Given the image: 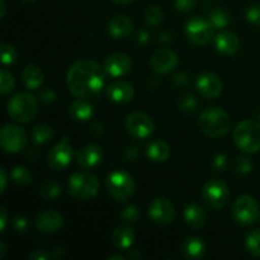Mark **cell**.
Here are the masks:
<instances>
[{"mask_svg": "<svg viewBox=\"0 0 260 260\" xmlns=\"http://www.w3.org/2000/svg\"><path fill=\"white\" fill-rule=\"evenodd\" d=\"M173 83H174V85L179 86V88L187 86L188 84H189V76L185 73H178L177 75H174V78H173Z\"/></svg>", "mask_w": 260, "mask_h": 260, "instance_id": "60d3db41", "label": "cell"}, {"mask_svg": "<svg viewBox=\"0 0 260 260\" xmlns=\"http://www.w3.org/2000/svg\"><path fill=\"white\" fill-rule=\"evenodd\" d=\"M210 22L217 29L226 28L229 25V23H230V15H229V13L226 10L217 8V9H213L210 13Z\"/></svg>", "mask_w": 260, "mask_h": 260, "instance_id": "d6a6232c", "label": "cell"}, {"mask_svg": "<svg viewBox=\"0 0 260 260\" xmlns=\"http://www.w3.org/2000/svg\"><path fill=\"white\" fill-rule=\"evenodd\" d=\"M114 3H117V4H129V3L135 2V0H113Z\"/></svg>", "mask_w": 260, "mask_h": 260, "instance_id": "f907efd6", "label": "cell"}, {"mask_svg": "<svg viewBox=\"0 0 260 260\" xmlns=\"http://www.w3.org/2000/svg\"><path fill=\"white\" fill-rule=\"evenodd\" d=\"M50 258V254L46 250H36L29 255L30 260H47Z\"/></svg>", "mask_w": 260, "mask_h": 260, "instance_id": "ee69618b", "label": "cell"}, {"mask_svg": "<svg viewBox=\"0 0 260 260\" xmlns=\"http://www.w3.org/2000/svg\"><path fill=\"white\" fill-rule=\"evenodd\" d=\"M253 168V162L249 157L246 156H240L238 160H236V169H238L239 173L241 174H246L249 173Z\"/></svg>", "mask_w": 260, "mask_h": 260, "instance_id": "f35d334b", "label": "cell"}, {"mask_svg": "<svg viewBox=\"0 0 260 260\" xmlns=\"http://www.w3.org/2000/svg\"><path fill=\"white\" fill-rule=\"evenodd\" d=\"M22 80L28 89H37L43 83V73L35 63H28L22 71Z\"/></svg>", "mask_w": 260, "mask_h": 260, "instance_id": "cb8c5ba5", "label": "cell"}, {"mask_svg": "<svg viewBox=\"0 0 260 260\" xmlns=\"http://www.w3.org/2000/svg\"><path fill=\"white\" fill-rule=\"evenodd\" d=\"M196 4H197V0H174L175 9L183 13L192 10L196 7Z\"/></svg>", "mask_w": 260, "mask_h": 260, "instance_id": "ab89813d", "label": "cell"}, {"mask_svg": "<svg viewBox=\"0 0 260 260\" xmlns=\"http://www.w3.org/2000/svg\"><path fill=\"white\" fill-rule=\"evenodd\" d=\"M178 65V56L172 50H160L151 60V68L156 74L164 75L170 73Z\"/></svg>", "mask_w": 260, "mask_h": 260, "instance_id": "ac0fdd59", "label": "cell"}, {"mask_svg": "<svg viewBox=\"0 0 260 260\" xmlns=\"http://www.w3.org/2000/svg\"><path fill=\"white\" fill-rule=\"evenodd\" d=\"M240 46V41H239L238 36L234 35L231 32H223L220 33L217 37L215 38V47L218 52L223 53V55H235Z\"/></svg>", "mask_w": 260, "mask_h": 260, "instance_id": "44dd1931", "label": "cell"}, {"mask_svg": "<svg viewBox=\"0 0 260 260\" xmlns=\"http://www.w3.org/2000/svg\"><path fill=\"white\" fill-rule=\"evenodd\" d=\"M178 107L185 113H194L198 109V102L192 94H183L178 101Z\"/></svg>", "mask_w": 260, "mask_h": 260, "instance_id": "e575fe53", "label": "cell"}, {"mask_svg": "<svg viewBox=\"0 0 260 260\" xmlns=\"http://www.w3.org/2000/svg\"><path fill=\"white\" fill-rule=\"evenodd\" d=\"M94 113L93 106L85 98H79L70 104L69 108V114L75 121H88L91 118Z\"/></svg>", "mask_w": 260, "mask_h": 260, "instance_id": "603a6c76", "label": "cell"}, {"mask_svg": "<svg viewBox=\"0 0 260 260\" xmlns=\"http://www.w3.org/2000/svg\"><path fill=\"white\" fill-rule=\"evenodd\" d=\"M10 177H12L13 182L17 185H20V187L28 185L32 182V173H30L25 167H15L14 169L12 170Z\"/></svg>", "mask_w": 260, "mask_h": 260, "instance_id": "1f68e13d", "label": "cell"}, {"mask_svg": "<svg viewBox=\"0 0 260 260\" xmlns=\"http://www.w3.org/2000/svg\"><path fill=\"white\" fill-rule=\"evenodd\" d=\"M134 29V23L126 15H116L112 18L107 25V30L111 37L117 38H126L128 37Z\"/></svg>", "mask_w": 260, "mask_h": 260, "instance_id": "ffe728a7", "label": "cell"}, {"mask_svg": "<svg viewBox=\"0 0 260 260\" xmlns=\"http://www.w3.org/2000/svg\"><path fill=\"white\" fill-rule=\"evenodd\" d=\"M0 174H2V189H0V192H4L5 190V187H7V172H5L4 168H2V170H0Z\"/></svg>", "mask_w": 260, "mask_h": 260, "instance_id": "7dc6e473", "label": "cell"}, {"mask_svg": "<svg viewBox=\"0 0 260 260\" xmlns=\"http://www.w3.org/2000/svg\"><path fill=\"white\" fill-rule=\"evenodd\" d=\"M7 222H8L7 210H5L4 207H2V218H0V229H2V231L5 230V226H7Z\"/></svg>", "mask_w": 260, "mask_h": 260, "instance_id": "bcb514c9", "label": "cell"}, {"mask_svg": "<svg viewBox=\"0 0 260 260\" xmlns=\"http://www.w3.org/2000/svg\"><path fill=\"white\" fill-rule=\"evenodd\" d=\"M126 258H124L123 255H112L109 256V260H124Z\"/></svg>", "mask_w": 260, "mask_h": 260, "instance_id": "f5cc1de1", "label": "cell"}, {"mask_svg": "<svg viewBox=\"0 0 260 260\" xmlns=\"http://www.w3.org/2000/svg\"><path fill=\"white\" fill-rule=\"evenodd\" d=\"M73 156L74 151L70 145V141H69L68 137H63L50 151V155H48V165L51 167V169L56 170V172H60V170H63L65 168H68L70 165Z\"/></svg>", "mask_w": 260, "mask_h": 260, "instance_id": "7c38bea8", "label": "cell"}, {"mask_svg": "<svg viewBox=\"0 0 260 260\" xmlns=\"http://www.w3.org/2000/svg\"><path fill=\"white\" fill-rule=\"evenodd\" d=\"M206 220H207V215H206L205 210L200 205H197V203H192V205H189L185 208L184 221L193 230L202 229L205 226Z\"/></svg>", "mask_w": 260, "mask_h": 260, "instance_id": "7402d4cb", "label": "cell"}, {"mask_svg": "<svg viewBox=\"0 0 260 260\" xmlns=\"http://www.w3.org/2000/svg\"><path fill=\"white\" fill-rule=\"evenodd\" d=\"M106 187L111 197L118 202H127L129 198L134 197L136 189L134 178L123 170L111 173L106 179Z\"/></svg>", "mask_w": 260, "mask_h": 260, "instance_id": "5b68a950", "label": "cell"}, {"mask_svg": "<svg viewBox=\"0 0 260 260\" xmlns=\"http://www.w3.org/2000/svg\"><path fill=\"white\" fill-rule=\"evenodd\" d=\"M149 216L152 221L161 225L172 223L175 218V210L167 198L157 197L149 205Z\"/></svg>", "mask_w": 260, "mask_h": 260, "instance_id": "4fadbf2b", "label": "cell"}, {"mask_svg": "<svg viewBox=\"0 0 260 260\" xmlns=\"http://www.w3.org/2000/svg\"><path fill=\"white\" fill-rule=\"evenodd\" d=\"M55 98H56L55 91L50 90V89H48V90H45V91H42V93H41V101H42L43 103H46V104L52 103V102L55 101Z\"/></svg>", "mask_w": 260, "mask_h": 260, "instance_id": "7bdbcfd3", "label": "cell"}, {"mask_svg": "<svg viewBox=\"0 0 260 260\" xmlns=\"http://www.w3.org/2000/svg\"><path fill=\"white\" fill-rule=\"evenodd\" d=\"M102 159H103V150L99 145L95 144L85 145L76 152V161L81 168H85V169L98 167Z\"/></svg>", "mask_w": 260, "mask_h": 260, "instance_id": "e0dca14e", "label": "cell"}, {"mask_svg": "<svg viewBox=\"0 0 260 260\" xmlns=\"http://www.w3.org/2000/svg\"><path fill=\"white\" fill-rule=\"evenodd\" d=\"M132 68V61L128 55L122 52L112 53L111 56L106 58L104 61L103 69L107 73V75L112 76V78H119V76L126 75L129 73Z\"/></svg>", "mask_w": 260, "mask_h": 260, "instance_id": "9a60e30c", "label": "cell"}, {"mask_svg": "<svg viewBox=\"0 0 260 260\" xmlns=\"http://www.w3.org/2000/svg\"><path fill=\"white\" fill-rule=\"evenodd\" d=\"M246 249L255 258H260V230L251 231L245 241Z\"/></svg>", "mask_w": 260, "mask_h": 260, "instance_id": "836d02e7", "label": "cell"}, {"mask_svg": "<svg viewBox=\"0 0 260 260\" xmlns=\"http://www.w3.org/2000/svg\"><path fill=\"white\" fill-rule=\"evenodd\" d=\"M213 165H215L217 169H222V168H225V165H226L225 155H222V154L217 155V156H216V159L213 160Z\"/></svg>", "mask_w": 260, "mask_h": 260, "instance_id": "f6af8a7d", "label": "cell"}, {"mask_svg": "<svg viewBox=\"0 0 260 260\" xmlns=\"http://www.w3.org/2000/svg\"><path fill=\"white\" fill-rule=\"evenodd\" d=\"M135 241V234L129 228H117L112 235V243L119 250H127Z\"/></svg>", "mask_w": 260, "mask_h": 260, "instance_id": "4316f807", "label": "cell"}, {"mask_svg": "<svg viewBox=\"0 0 260 260\" xmlns=\"http://www.w3.org/2000/svg\"><path fill=\"white\" fill-rule=\"evenodd\" d=\"M234 141L244 152L254 154L260 150V124L255 121L240 122L234 131Z\"/></svg>", "mask_w": 260, "mask_h": 260, "instance_id": "277c9868", "label": "cell"}, {"mask_svg": "<svg viewBox=\"0 0 260 260\" xmlns=\"http://www.w3.org/2000/svg\"><path fill=\"white\" fill-rule=\"evenodd\" d=\"M246 19L254 25H259L260 27V4L255 3V4L250 5L246 10Z\"/></svg>", "mask_w": 260, "mask_h": 260, "instance_id": "74e56055", "label": "cell"}, {"mask_svg": "<svg viewBox=\"0 0 260 260\" xmlns=\"http://www.w3.org/2000/svg\"><path fill=\"white\" fill-rule=\"evenodd\" d=\"M53 136L52 127L48 124H38L32 131V140L36 144H46Z\"/></svg>", "mask_w": 260, "mask_h": 260, "instance_id": "f1b7e54d", "label": "cell"}, {"mask_svg": "<svg viewBox=\"0 0 260 260\" xmlns=\"http://www.w3.org/2000/svg\"><path fill=\"white\" fill-rule=\"evenodd\" d=\"M146 155L151 161L164 162L169 159L170 147L167 142L157 140V141L151 142V144L147 146Z\"/></svg>", "mask_w": 260, "mask_h": 260, "instance_id": "484cf974", "label": "cell"}, {"mask_svg": "<svg viewBox=\"0 0 260 260\" xmlns=\"http://www.w3.org/2000/svg\"><path fill=\"white\" fill-rule=\"evenodd\" d=\"M203 201L208 207L213 210H221L228 205L230 200V190L228 184L220 179H211L202 189Z\"/></svg>", "mask_w": 260, "mask_h": 260, "instance_id": "52a82bcc", "label": "cell"}, {"mask_svg": "<svg viewBox=\"0 0 260 260\" xmlns=\"http://www.w3.org/2000/svg\"><path fill=\"white\" fill-rule=\"evenodd\" d=\"M234 216L244 226H250L258 221L260 208L258 202L250 196H240L234 205Z\"/></svg>", "mask_w": 260, "mask_h": 260, "instance_id": "ba28073f", "label": "cell"}, {"mask_svg": "<svg viewBox=\"0 0 260 260\" xmlns=\"http://www.w3.org/2000/svg\"><path fill=\"white\" fill-rule=\"evenodd\" d=\"M14 229L19 233H24L28 229V221L24 217H17L14 220Z\"/></svg>", "mask_w": 260, "mask_h": 260, "instance_id": "b9f144b4", "label": "cell"}, {"mask_svg": "<svg viewBox=\"0 0 260 260\" xmlns=\"http://www.w3.org/2000/svg\"><path fill=\"white\" fill-rule=\"evenodd\" d=\"M196 88L197 91L207 99L217 98L222 91V81L216 74L205 73L201 74L196 81Z\"/></svg>", "mask_w": 260, "mask_h": 260, "instance_id": "5bb4252c", "label": "cell"}, {"mask_svg": "<svg viewBox=\"0 0 260 260\" xmlns=\"http://www.w3.org/2000/svg\"><path fill=\"white\" fill-rule=\"evenodd\" d=\"M201 131L210 137H221L231 128V118L226 111L218 107H210L201 113L198 119Z\"/></svg>", "mask_w": 260, "mask_h": 260, "instance_id": "7a4b0ae2", "label": "cell"}, {"mask_svg": "<svg viewBox=\"0 0 260 260\" xmlns=\"http://www.w3.org/2000/svg\"><path fill=\"white\" fill-rule=\"evenodd\" d=\"M38 113V102L32 94L17 93L8 102V114L19 123H28Z\"/></svg>", "mask_w": 260, "mask_h": 260, "instance_id": "3957f363", "label": "cell"}, {"mask_svg": "<svg viewBox=\"0 0 260 260\" xmlns=\"http://www.w3.org/2000/svg\"><path fill=\"white\" fill-rule=\"evenodd\" d=\"M23 2H25V3H32V2H35V0H23Z\"/></svg>", "mask_w": 260, "mask_h": 260, "instance_id": "db71d44e", "label": "cell"}, {"mask_svg": "<svg viewBox=\"0 0 260 260\" xmlns=\"http://www.w3.org/2000/svg\"><path fill=\"white\" fill-rule=\"evenodd\" d=\"M0 5H2V14H0V18L5 17V3L4 0H0Z\"/></svg>", "mask_w": 260, "mask_h": 260, "instance_id": "681fc988", "label": "cell"}, {"mask_svg": "<svg viewBox=\"0 0 260 260\" xmlns=\"http://www.w3.org/2000/svg\"><path fill=\"white\" fill-rule=\"evenodd\" d=\"M140 218V211L136 206H128L127 208H124L121 213V220L123 221L127 225H131V223H136Z\"/></svg>", "mask_w": 260, "mask_h": 260, "instance_id": "8d00e7d4", "label": "cell"}, {"mask_svg": "<svg viewBox=\"0 0 260 260\" xmlns=\"http://www.w3.org/2000/svg\"><path fill=\"white\" fill-rule=\"evenodd\" d=\"M107 95L116 103H128L135 96L134 86L127 81H114L107 88Z\"/></svg>", "mask_w": 260, "mask_h": 260, "instance_id": "d6986e66", "label": "cell"}, {"mask_svg": "<svg viewBox=\"0 0 260 260\" xmlns=\"http://www.w3.org/2000/svg\"><path fill=\"white\" fill-rule=\"evenodd\" d=\"M40 193L45 200L53 201L61 194V187L57 182L55 180H45L41 184Z\"/></svg>", "mask_w": 260, "mask_h": 260, "instance_id": "83f0119b", "label": "cell"}, {"mask_svg": "<svg viewBox=\"0 0 260 260\" xmlns=\"http://www.w3.org/2000/svg\"><path fill=\"white\" fill-rule=\"evenodd\" d=\"M0 248H2V254H0V258H4L5 251H7V250H5V244L3 243V241H2V243H0Z\"/></svg>", "mask_w": 260, "mask_h": 260, "instance_id": "816d5d0a", "label": "cell"}, {"mask_svg": "<svg viewBox=\"0 0 260 260\" xmlns=\"http://www.w3.org/2000/svg\"><path fill=\"white\" fill-rule=\"evenodd\" d=\"M17 60V51L13 48V46L8 45V43H3L2 45V62L3 66L12 65Z\"/></svg>", "mask_w": 260, "mask_h": 260, "instance_id": "d590c367", "label": "cell"}, {"mask_svg": "<svg viewBox=\"0 0 260 260\" xmlns=\"http://www.w3.org/2000/svg\"><path fill=\"white\" fill-rule=\"evenodd\" d=\"M213 25L202 17H193L185 24V35L194 45H206L213 38Z\"/></svg>", "mask_w": 260, "mask_h": 260, "instance_id": "9c48e42d", "label": "cell"}, {"mask_svg": "<svg viewBox=\"0 0 260 260\" xmlns=\"http://www.w3.org/2000/svg\"><path fill=\"white\" fill-rule=\"evenodd\" d=\"M69 192L76 200H91L99 192V180L91 173H75L69 179Z\"/></svg>", "mask_w": 260, "mask_h": 260, "instance_id": "8992f818", "label": "cell"}, {"mask_svg": "<svg viewBox=\"0 0 260 260\" xmlns=\"http://www.w3.org/2000/svg\"><path fill=\"white\" fill-rule=\"evenodd\" d=\"M15 80L13 78V74L7 69V66H3L0 70V93L2 95H7L10 91L14 90Z\"/></svg>", "mask_w": 260, "mask_h": 260, "instance_id": "f546056e", "label": "cell"}, {"mask_svg": "<svg viewBox=\"0 0 260 260\" xmlns=\"http://www.w3.org/2000/svg\"><path fill=\"white\" fill-rule=\"evenodd\" d=\"M147 33L146 32H142V33H140L139 35V37H140V41H142V45H145V43H146V41H147Z\"/></svg>", "mask_w": 260, "mask_h": 260, "instance_id": "c3c4849f", "label": "cell"}, {"mask_svg": "<svg viewBox=\"0 0 260 260\" xmlns=\"http://www.w3.org/2000/svg\"><path fill=\"white\" fill-rule=\"evenodd\" d=\"M27 144V135L24 129L15 124H5L0 131V145L5 152L20 151Z\"/></svg>", "mask_w": 260, "mask_h": 260, "instance_id": "30bf717a", "label": "cell"}, {"mask_svg": "<svg viewBox=\"0 0 260 260\" xmlns=\"http://www.w3.org/2000/svg\"><path fill=\"white\" fill-rule=\"evenodd\" d=\"M164 19V12H162L161 8L156 4L149 5L145 10V20L149 25H159L160 23Z\"/></svg>", "mask_w": 260, "mask_h": 260, "instance_id": "4dcf8cb0", "label": "cell"}, {"mask_svg": "<svg viewBox=\"0 0 260 260\" xmlns=\"http://www.w3.org/2000/svg\"><path fill=\"white\" fill-rule=\"evenodd\" d=\"M106 71L93 60H80L70 66L66 75V84L78 98L96 95L106 83Z\"/></svg>", "mask_w": 260, "mask_h": 260, "instance_id": "6da1fadb", "label": "cell"}, {"mask_svg": "<svg viewBox=\"0 0 260 260\" xmlns=\"http://www.w3.org/2000/svg\"><path fill=\"white\" fill-rule=\"evenodd\" d=\"M35 225L38 231L43 234H55L62 228L63 225V217L60 212L53 210L45 211L41 212L40 215L36 217Z\"/></svg>", "mask_w": 260, "mask_h": 260, "instance_id": "2e32d148", "label": "cell"}, {"mask_svg": "<svg viewBox=\"0 0 260 260\" xmlns=\"http://www.w3.org/2000/svg\"><path fill=\"white\" fill-rule=\"evenodd\" d=\"M126 126L129 135L135 139H147L154 134V122L142 112H134L126 119Z\"/></svg>", "mask_w": 260, "mask_h": 260, "instance_id": "8fae6325", "label": "cell"}, {"mask_svg": "<svg viewBox=\"0 0 260 260\" xmlns=\"http://www.w3.org/2000/svg\"><path fill=\"white\" fill-rule=\"evenodd\" d=\"M206 245L202 239L200 238H188L185 239L182 245V253L188 259H201L205 255Z\"/></svg>", "mask_w": 260, "mask_h": 260, "instance_id": "d4e9b609", "label": "cell"}]
</instances>
